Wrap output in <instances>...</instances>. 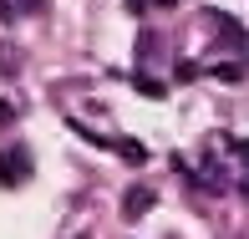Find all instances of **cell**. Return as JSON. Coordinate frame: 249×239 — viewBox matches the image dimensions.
Instances as JSON below:
<instances>
[{
	"label": "cell",
	"instance_id": "obj_1",
	"mask_svg": "<svg viewBox=\"0 0 249 239\" xmlns=\"http://www.w3.org/2000/svg\"><path fill=\"white\" fill-rule=\"evenodd\" d=\"M148 209H153V188H132L127 203H122V214H127V219H138V214H148Z\"/></svg>",
	"mask_w": 249,
	"mask_h": 239
},
{
	"label": "cell",
	"instance_id": "obj_3",
	"mask_svg": "<svg viewBox=\"0 0 249 239\" xmlns=\"http://www.w3.org/2000/svg\"><path fill=\"white\" fill-rule=\"evenodd\" d=\"M20 72V56H16V46L10 41H0V76H16Z\"/></svg>",
	"mask_w": 249,
	"mask_h": 239
},
{
	"label": "cell",
	"instance_id": "obj_2",
	"mask_svg": "<svg viewBox=\"0 0 249 239\" xmlns=\"http://www.w3.org/2000/svg\"><path fill=\"white\" fill-rule=\"evenodd\" d=\"M112 147H117L127 163H148V147H142V143H132V138H112Z\"/></svg>",
	"mask_w": 249,
	"mask_h": 239
},
{
	"label": "cell",
	"instance_id": "obj_7",
	"mask_svg": "<svg viewBox=\"0 0 249 239\" xmlns=\"http://www.w3.org/2000/svg\"><path fill=\"white\" fill-rule=\"evenodd\" d=\"M239 158H244V163H249V138H244V143H239Z\"/></svg>",
	"mask_w": 249,
	"mask_h": 239
},
{
	"label": "cell",
	"instance_id": "obj_9",
	"mask_svg": "<svg viewBox=\"0 0 249 239\" xmlns=\"http://www.w3.org/2000/svg\"><path fill=\"white\" fill-rule=\"evenodd\" d=\"M239 193H244V199H249V184H244V188H239Z\"/></svg>",
	"mask_w": 249,
	"mask_h": 239
},
{
	"label": "cell",
	"instance_id": "obj_8",
	"mask_svg": "<svg viewBox=\"0 0 249 239\" xmlns=\"http://www.w3.org/2000/svg\"><path fill=\"white\" fill-rule=\"evenodd\" d=\"M158 5H178V0H158Z\"/></svg>",
	"mask_w": 249,
	"mask_h": 239
},
{
	"label": "cell",
	"instance_id": "obj_5",
	"mask_svg": "<svg viewBox=\"0 0 249 239\" xmlns=\"http://www.w3.org/2000/svg\"><path fill=\"white\" fill-rule=\"evenodd\" d=\"M16 163H26V153H5L0 158V184H16Z\"/></svg>",
	"mask_w": 249,
	"mask_h": 239
},
{
	"label": "cell",
	"instance_id": "obj_6",
	"mask_svg": "<svg viewBox=\"0 0 249 239\" xmlns=\"http://www.w3.org/2000/svg\"><path fill=\"white\" fill-rule=\"evenodd\" d=\"M20 10H26V16H41V10H46V0H20Z\"/></svg>",
	"mask_w": 249,
	"mask_h": 239
},
{
	"label": "cell",
	"instance_id": "obj_4",
	"mask_svg": "<svg viewBox=\"0 0 249 239\" xmlns=\"http://www.w3.org/2000/svg\"><path fill=\"white\" fill-rule=\"evenodd\" d=\"M132 87H138L142 97H153V102H163V97H168V87H163V82H153V76H142V72H138V82H132Z\"/></svg>",
	"mask_w": 249,
	"mask_h": 239
}]
</instances>
